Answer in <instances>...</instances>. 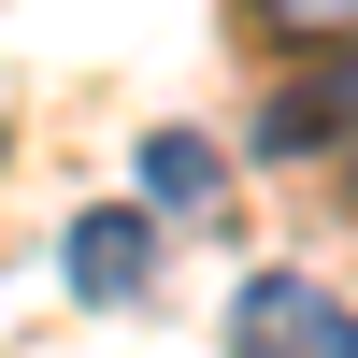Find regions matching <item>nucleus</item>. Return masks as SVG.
Here are the masks:
<instances>
[{
	"label": "nucleus",
	"instance_id": "f257e3e1",
	"mask_svg": "<svg viewBox=\"0 0 358 358\" xmlns=\"http://www.w3.org/2000/svg\"><path fill=\"white\" fill-rule=\"evenodd\" d=\"M229 358H358V301L315 273H244L229 301Z\"/></svg>",
	"mask_w": 358,
	"mask_h": 358
},
{
	"label": "nucleus",
	"instance_id": "f03ea898",
	"mask_svg": "<svg viewBox=\"0 0 358 358\" xmlns=\"http://www.w3.org/2000/svg\"><path fill=\"white\" fill-rule=\"evenodd\" d=\"M258 158H315V143H358V29L344 43H315V72L301 86H273V101H258Z\"/></svg>",
	"mask_w": 358,
	"mask_h": 358
},
{
	"label": "nucleus",
	"instance_id": "7ed1b4c3",
	"mask_svg": "<svg viewBox=\"0 0 358 358\" xmlns=\"http://www.w3.org/2000/svg\"><path fill=\"white\" fill-rule=\"evenodd\" d=\"M57 273H72V301H143V273H158V229H143L129 201H101V215H72Z\"/></svg>",
	"mask_w": 358,
	"mask_h": 358
},
{
	"label": "nucleus",
	"instance_id": "20e7f679",
	"mask_svg": "<svg viewBox=\"0 0 358 358\" xmlns=\"http://www.w3.org/2000/svg\"><path fill=\"white\" fill-rule=\"evenodd\" d=\"M215 187H229V158L201 129H143V201H172V215L201 201V215H215Z\"/></svg>",
	"mask_w": 358,
	"mask_h": 358
},
{
	"label": "nucleus",
	"instance_id": "39448f33",
	"mask_svg": "<svg viewBox=\"0 0 358 358\" xmlns=\"http://www.w3.org/2000/svg\"><path fill=\"white\" fill-rule=\"evenodd\" d=\"M344 187H358V172H344Z\"/></svg>",
	"mask_w": 358,
	"mask_h": 358
}]
</instances>
